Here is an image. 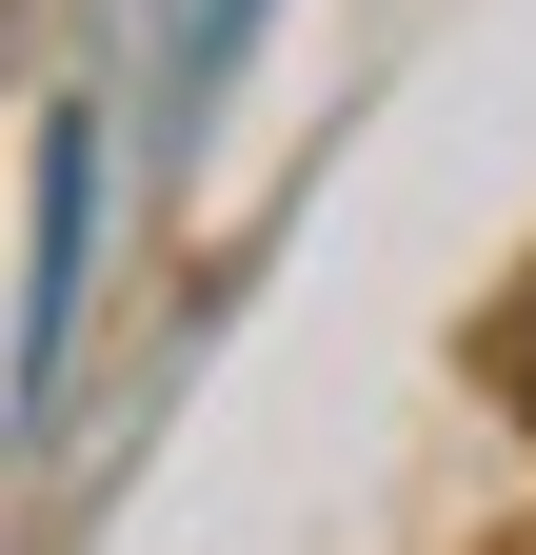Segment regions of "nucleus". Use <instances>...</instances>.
<instances>
[{
	"instance_id": "1",
	"label": "nucleus",
	"mask_w": 536,
	"mask_h": 555,
	"mask_svg": "<svg viewBox=\"0 0 536 555\" xmlns=\"http://www.w3.org/2000/svg\"><path fill=\"white\" fill-rule=\"evenodd\" d=\"M80 238H100V139H40V298H21V397L60 377V318H80Z\"/></svg>"
},
{
	"instance_id": "2",
	"label": "nucleus",
	"mask_w": 536,
	"mask_h": 555,
	"mask_svg": "<svg viewBox=\"0 0 536 555\" xmlns=\"http://www.w3.org/2000/svg\"><path fill=\"white\" fill-rule=\"evenodd\" d=\"M258 21H279V0H219V21H199V60H179V100H199V80H219V60H239Z\"/></svg>"
},
{
	"instance_id": "3",
	"label": "nucleus",
	"mask_w": 536,
	"mask_h": 555,
	"mask_svg": "<svg viewBox=\"0 0 536 555\" xmlns=\"http://www.w3.org/2000/svg\"><path fill=\"white\" fill-rule=\"evenodd\" d=\"M497 358H516V397H536V298H516V318H497Z\"/></svg>"
},
{
	"instance_id": "4",
	"label": "nucleus",
	"mask_w": 536,
	"mask_h": 555,
	"mask_svg": "<svg viewBox=\"0 0 536 555\" xmlns=\"http://www.w3.org/2000/svg\"><path fill=\"white\" fill-rule=\"evenodd\" d=\"M0 21H21V0H0Z\"/></svg>"
}]
</instances>
